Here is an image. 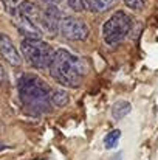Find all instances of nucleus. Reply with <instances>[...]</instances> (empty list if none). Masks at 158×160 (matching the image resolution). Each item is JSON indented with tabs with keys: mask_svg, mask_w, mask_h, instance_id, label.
Wrapping results in <instances>:
<instances>
[{
	"mask_svg": "<svg viewBox=\"0 0 158 160\" xmlns=\"http://www.w3.org/2000/svg\"><path fill=\"white\" fill-rule=\"evenodd\" d=\"M19 97L22 104L31 113H44L50 109L51 92L50 86L42 81L37 75L23 73L19 78Z\"/></svg>",
	"mask_w": 158,
	"mask_h": 160,
	"instance_id": "nucleus-1",
	"label": "nucleus"
},
{
	"mask_svg": "<svg viewBox=\"0 0 158 160\" xmlns=\"http://www.w3.org/2000/svg\"><path fill=\"white\" fill-rule=\"evenodd\" d=\"M50 73L59 84L65 87H79L82 82V62L79 58L65 48H59L53 54Z\"/></svg>",
	"mask_w": 158,
	"mask_h": 160,
	"instance_id": "nucleus-2",
	"label": "nucleus"
},
{
	"mask_svg": "<svg viewBox=\"0 0 158 160\" xmlns=\"http://www.w3.org/2000/svg\"><path fill=\"white\" fill-rule=\"evenodd\" d=\"M20 48H22L23 56L26 58V61L33 67H36V68L50 67L53 54H54L50 44H47L37 38H23Z\"/></svg>",
	"mask_w": 158,
	"mask_h": 160,
	"instance_id": "nucleus-3",
	"label": "nucleus"
},
{
	"mask_svg": "<svg viewBox=\"0 0 158 160\" xmlns=\"http://www.w3.org/2000/svg\"><path fill=\"white\" fill-rule=\"evenodd\" d=\"M132 19L124 11H116L110 19L105 20L103 25V39L107 45H116L119 44L127 33L130 31Z\"/></svg>",
	"mask_w": 158,
	"mask_h": 160,
	"instance_id": "nucleus-4",
	"label": "nucleus"
},
{
	"mask_svg": "<svg viewBox=\"0 0 158 160\" xmlns=\"http://www.w3.org/2000/svg\"><path fill=\"white\" fill-rule=\"evenodd\" d=\"M59 31L62 33L64 38L70 41H85L90 34L89 25L74 16L62 17L59 20Z\"/></svg>",
	"mask_w": 158,
	"mask_h": 160,
	"instance_id": "nucleus-5",
	"label": "nucleus"
},
{
	"mask_svg": "<svg viewBox=\"0 0 158 160\" xmlns=\"http://www.w3.org/2000/svg\"><path fill=\"white\" fill-rule=\"evenodd\" d=\"M0 54L3 56V59L8 64H11L14 67L22 65V56L17 52L16 45L12 44L11 38L5 33H0Z\"/></svg>",
	"mask_w": 158,
	"mask_h": 160,
	"instance_id": "nucleus-6",
	"label": "nucleus"
},
{
	"mask_svg": "<svg viewBox=\"0 0 158 160\" xmlns=\"http://www.w3.org/2000/svg\"><path fill=\"white\" fill-rule=\"evenodd\" d=\"M116 5V0H84V8L92 12H104Z\"/></svg>",
	"mask_w": 158,
	"mask_h": 160,
	"instance_id": "nucleus-7",
	"label": "nucleus"
},
{
	"mask_svg": "<svg viewBox=\"0 0 158 160\" xmlns=\"http://www.w3.org/2000/svg\"><path fill=\"white\" fill-rule=\"evenodd\" d=\"M130 110H132L130 103L121 100V101H116V103L112 106V117H113V120L119 121V120H122L126 115H129Z\"/></svg>",
	"mask_w": 158,
	"mask_h": 160,
	"instance_id": "nucleus-8",
	"label": "nucleus"
},
{
	"mask_svg": "<svg viewBox=\"0 0 158 160\" xmlns=\"http://www.w3.org/2000/svg\"><path fill=\"white\" fill-rule=\"evenodd\" d=\"M68 101H70V97H68V93H67L65 90L56 89V90H53L51 92V103L54 104V106L64 107V106L68 104Z\"/></svg>",
	"mask_w": 158,
	"mask_h": 160,
	"instance_id": "nucleus-9",
	"label": "nucleus"
},
{
	"mask_svg": "<svg viewBox=\"0 0 158 160\" xmlns=\"http://www.w3.org/2000/svg\"><path fill=\"white\" fill-rule=\"evenodd\" d=\"M22 2L23 0H2V5L5 8V11L11 16V17H16L20 6H22Z\"/></svg>",
	"mask_w": 158,
	"mask_h": 160,
	"instance_id": "nucleus-10",
	"label": "nucleus"
},
{
	"mask_svg": "<svg viewBox=\"0 0 158 160\" xmlns=\"http://www.w3.org/2000/svg\"><path fill=\"white\" fill-rule=\"evenodd\" d=\"M119 138H121V131H119V129H113L112 132H108V134L105 135L104 146L107 149H113V148L118 145Z\"/></svg>",
	"mask_w": 158,
	"mask_h": 160,
	"instance_id": "nucleus-11",
	"label": "nucleus"
},
{
	"mask_svg": "<svg viewBox=\"0 0 158 160\" xmlns=\"http://www.w3.org/2000/svg\"><path fill=\"white\" fill-rule=\"evenodd\" d=\"M64 0H41V3L44 5V9H53V11H59V6Z\"/></svg>",
	"mask_w": 158,
	"mask_h": 160,
	"instance_id": "nucleus-12",
	"label": "nucleus"
},
{
	"mask_svg": "<svg viewBox=\"0 0 158 160\" xmlns=\"http://www.w3.org/2000/svg\"><path fill=\"white\" fill-rule=\"evenodd\" d=\"M67 3H68V6H70L73 11H76V12L85 9V8H84V0H67Z\"/></svg>",
	"mask_w": 158,
	"mask_h": 160,
	"instance_id": "nucleus-13",
	"label": "nucleus"
},
{
	"mask_svg": "<svg viewBox=\"0 0 158 160\" xmlns=\"http://www.w3.org/2000/svg\"><path fill=\"white\" fill-rule=\"evenodd\" d=\"M124 3L132 8V9H143L144 8V2L143 0H124Z\"/></svg>",
	"mask_w": 158,
	"mask_h": 160,
	"instance_id": "nucleus-14",
	"label": "nucleus"
},
{
	"mask_svg": "<svg viewBox=\"0 0 158 160\" xmlns=\"http://www.w3.org/2000/svg\"><path fill=\"white\" fill-rule=\"evenodd\" d=\"M5 81V70H3V67H2V64H0V84Z\"/></svg>",
	"mask_w": 158,
	"mask_h": 160,
	"instance_id": "nucleus-15",
	"label": "nucleus"
},
{
	"mask_svg": "<svg viewBox=\"0 0 158 160\" xmlns=\"http://www.w3.org/2000/svg\"><path fill=\"white\" fill-rule=\"evenodd\" d=\"M3 149H5V145H3V143L0 142V151H3Z\"/></svg>",
	"mask_w": 158,
	"mask_h": 160,
	"instance_id": "nucleus-16",
	"label": "nucleus"
}]
</instances>
